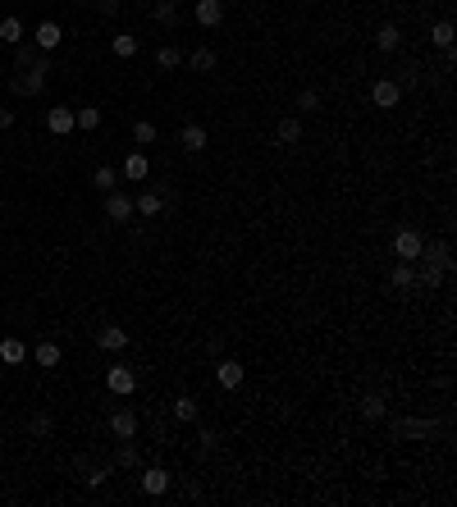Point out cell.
Here are the masks:
<instances>
[{"label":"cell","mask_w":457,"mask_h":507,"mask_svg":"<svg viewBox=\"0 0 457 507\" xmlns=\"http://www.w3.org/2000/svg\"><path fill=\"white\" fill-rule=\"evenodd\" d=\"M46 73H51V60H46V55H37L28 69H18L14 78H9V92H14V96H37V92L46 87Z\"/></svg>","instance_id":"obj_1"},{"label":"cell","mask_w":457,"mask_h":507,"mask_svg":"<svg viewBox=\"0 0 457 507\" xmlns=\"http://www.w3.org/2000/svg\"><path fill=\"white\" fill-rule=\"evenodd\" d=\"M421 247H425V238L416 229H398L393 233V256L398 261H412V266H416V261H421Z\"/></svg>","instance_id":"obj_2"},{"label":"cell","mask_w":457,"mask_h":507,"mask_svg":"<svg viewBox=\"0 0 457 507\" xmlns=\"http://www.w3.org/2000/svg\"><path fill=\"white\" fill-rule=\"evenodd\" d=\"M105 388L119 393V398H129L133 388H138V375H133L129 366H110V370H105Z\"/></svg>","instance_id":"obj_3"},{"label":"cell","mask_w":457,"mask_h":507,"mask_svg":"<svg viewBox=\"0 0 457 507\" xmlns=\"http://www.w3.org/2000/svg\"><path fill=\"white\" fill-rule=\"evenodd\" d=\"M105 220H114V224H124V220H133V197L129 192H105Z\"/></svg>","instance_id":"obj_4"},{"label":"cell","mask_w":457,"mask_h":507,"mask_svg":"<svg viewBox=\"0 0 457 507\" xmlns=\"http://www.w3.org/2000/svg\"><path fill=\"white\" fill-rule=\"evenodd\" d=\"M371 101L380 105V110H393V105L403 101V83H393V78H380V83L371 87Z\"/></svg>","instance_id":"obj_5"},{"label":"cell","mask_w":457,"mask_h":507,"mask_svg":"<svg viewBox=\"0 0 457 507\" xmlns=\"http://www.w3.org/2000/svg\"><path fill=\"white\" fill-rule=\"evenodd\" d=\"M179 146H183V151H192V155H197V151H206V146H210V133L201 129V124H183Z\"/></svg>","instance_id":"obj_6"},{"label":"cell","mask_w":457,"mask_h":507,"mask_svg":"<svg viewBox=\"0 0 457 507\" xmlns=\"http://www.w3.org/2000/svg\"><path fill=\"white\" fill-rule=\"evenodd\" d=\"M192 14H197L201 28H220V23H225V0H197Z\"/></svg>","instance_id":"obj_7"},{"label":"cell","mask_w":457,"mask_h":507,"mask_svg":"<svg viewBox=\"0 0 457 507\" xmlns=\"http://www.w3.org/2000/svg\"><path fill=\"white\" fill-rule=\"evenodd\" d=\"M32 42H37V51H55V46L64 42V28H60V23H51V18H46V23H37Z\"/></svg>","instance_id":"obj_8"},{"label":"cell","mask_w":457,"mask_h":507,"mask_svg":"<svg viewBox=\"0 0 457 507\" xmlns=\"http://www.w3.org/2000/svg\"><path fill=\"white\" fill-rule=\"evenodd\" d=\"M160 210H165V192L147 188V192H138V197H133V215H160Z\"/></svg>","instance_id":"obj_9"},{"label":"cell","mask_w":457,"mask_h":507,"mask_svg":"<svg viewBox=\"0 0 457 507\" xmlns=\"http://www.w3.org/2000/svg\"><path fill=\"white\" fill-rule=\"evenodd\" d=\"M215 379H220V388H238L242 379H247V370H242V362H215Z\"/></svg>","instance_id":"obj_10"},{"label":"cell","mask_w":457,"mask_h":507,"mask_svg":"<svg viewBox=\"0 0 457 507\" xmlns=\"http://www.w3.org/2000/svg\"><path fill=\"white\" fill-rule=\"evenodd\" d=\"M96 343H101L105 352H124V347H129V329L105 325V329H96Z\"/></svg>","instance_id":"obj_11"},{"label":"cell","mask_w":457,"mask_h":507,"mask_svg":"<svg viewBox=\"0 0 457 507\" xmlns=\"http://www.w3.org/2000/svg\"><path fill=\"white\" fill-rule=\"evenodd\" d=\"M46 129H51L55 138H69V133L78 129V124H73V110H64V105H55V110L46 114Z\"/></svg>","instance_id":"obj_12"},{"label":"cell","mask_w":457,"mask_h":507,"mask_svg":"<svg viewBox=\"0 0 457 507\" xmlns=\"http://www.w3.org/2000/svg\"><path fill=\"white\" fill-rule=\"evenodd\" d=\"M165 489H170V471H160V466H147V471H142V494L160 499Z\"/></svg>","instance_id":"obj_13"},{"label":"cell","mask_w":457,"mask_h":507,"mask_svg":"<svg viewBox=\"0 0 457 507\" xmlns=\"http://www.w3.org/2000/svg\"><path fill=\"white\" fill-rule=\"evenodd\" d=\"M110 434H114V439H133V434H138V412H129V407H124V412H114V416H110Z\"/></svg>","instance_id":"obj_14"},{"label":"cell","mask_w":457,"mask_h":507,"mask_svg":"<svg viewBox=\"0 0 457 507\" xmlns=\"http://www.w3.org/2000/svg\"><path fill=\"white\" fill-rule=\"evenodd\" d=\"M124 179H129V183H142V179H147V174H151V160H147V155H142V151H133L129 155V160H124Z\"/></svg>","instance_id":"obj_15"},{"label":"cell","mask_w":457,"mask_h":507,"mask_svg":"<svg viewBox=\"0 0 457 507\" xmlns=\"http://www.w3.org/2000/svg\"><path fill=\"white\" fill-rule=\"evenodd\" d=\"M138 46H142V37H133V32H114V37H110V51L119 55V60H133V55H138Z\"/></svg>","instance_id":"obj_16"},{"label":"cell","mask_w":457,"mask_h":507,"mask_svg":"<svg viewBox=\"0 0 457 507\" xmlns=\"http://www.w3.org/2000/svg\"><path fill=\"white\" fill-rule=\"evenodd\" d=\"M188 64H192V73H215V64H220V55L210 51V46H197V51L188 55Z\"/></svg>","instance_id":"obj_17"},{"label":"cell","mask_w":457,"mask_h":507,"mask_svg":"<svg viewBox=\"0 0 457 507\" xmlns=\"http://www.w3.org/2000/svg\"><path fill=\"white\" fill-rule=\"evenodd\" d=\"M275 138L284 142V146H293V142H302V119H293V114H284V119L275 124Z\"/></svg>","instance_id":"obj_18"},{"label":"cell","mask_w":457,"mask_h":507,"mask_svg":"<svg viewBox=\"0 0 457 507\" xmlns=\"http://www.w3.org/2000/svg\"><path fill=\"white\" fill-rule=\"evenodd\" d=\"M0 362H5V366H23L28 362V347L18 343V338H5V343H0Z\"/></svg>","instance_id":"obj_19"},{"label":"cell","mask_w":457,"mask_h":507,"mask_svg":"<svg viewBox=\"0 0 457 507\" xmlns=\"http://www.w3.org/2000/svg\"><path fill=\"white\" fill-rule=\"evenodd\" d=\"M425 266H421V284L425 288H439L444 284V275H449V266H439V261H430V256H421Z\"/></svg>","instance_id":"obj_20"},{"label":"cell","mask_w":457,"mask_h":507,"mask_svg":"<svg viewBox=\"0 0 457 507\" xmlns=\"http://www.w3.org/2000/svg\"><path fill=\"white\" fill-rule=\"evenodd\" d=\"M0 42H5L9 51H14V46L23 42V23H18L14 14H9V18H0Z\"/></svg>","instance_id":"obj_21"},{"label":"cell","mask_w":457,"mask_h":507,"mask_svg":"<svg viewBox=\"0 0 457 507\" xmlns=\"http://www.w3.org/2000/svg\"><path fill=\"white\" fill-rule=\"evenodd\" d=\"M375 46H380L384 55H388V51H398V46H403V32H398V23H384L380 32H375Z\"/></svg>","instance_id":"obj_22"},{"label":"cell","mask_w":457,"mask_h":507,"mask_svg":"<svg viewBox=\"0 0 457 507\" xmlns=\"http://www.w3.org/2000/svg\"><path fill=\"white\" fill-rule=\"evenodd\" d=\"M388 284H393V288H412V284H416V270H412V261H398V266L388 270Z\"/></svg>","instance_id":"obj_23"},{"label":"cell","mask_w":457,"mask_h":507,"mask_svg":"<svg viewBox=\"0 0 457 507\" xmlns=\"http://www.w3.org/2000/svg\"><path fill=\"white\" fill-rule=\"evenodd\" d=\"M430 434V421H393V439H421Z\"/></svg>","instance_id":"obj_24"},{"label":"cell","mask_w":457,"mask_h":507,"mask_svg":"<svg viewBox=\"0 0 457 507\" xmlns=\"http://www.w3.org/2000/svg\"><path fill=\"white\" fill-rule=\"evenodd\" d=\"M151 14H155V23H160V28H174V23H179V5H174V0H155Z\"/></svg>","instance_id":"obj_25"},{"label":"cell","mask_w":457,"mask_h":507,"mask_svg":"<svg viewBox=\"0 0 457 507\" xmlns=\"http://www.w3.org/2000/svg\"><path fill=\"white\" fill-rule=\"evenodd\" d=\"M73 124L87 129V133H96L101 129V110H96V105H83V110H73Z\"/></svg>","instance_id":"obj_26"},{"label":"cell","mask_w":457,"mask_h":507,"mask_svg":"<svg viewBox=\"0 0 457 507\" xmlns=\"http://www.w3.org/2000/svg\"><path fill=\"white\" fill-rule=\"evenodd\" d=\"M430 42L439 46V51H449V46H453V18H439V23L430 28Z\"/></svg>","instance_id":"obj_27"},{"label":"cell","mask_w":457,"mask_h":507,"mask_svg":"<svg viewBox=\"0 0 457 507\" xmlns=\"http://www.w3.org/2000/svg\"><path fill=\"white\" fill-rule=\"evenodd\" d=\"M362 416H366V421H384V416H388V407H384V398H380V393H371V398H362Z\"/></svg>","instance_id":"obj_28"},{"label":"cell","mask_w":457,"mask_h":507,"mask_svg":"<svg viewBox=\"0 0 457 507\" xmlns=\"http://www.w3.org/2000/svg\"><path fill=\"white\" fill-rule=\"evenodd\" d=\"M421 256H430V261H439V266H449L453 270V247H449V242H430V247H421Z\"/></svg>","instance_id":"obj_29"},{"label":"cell","mask_w":457,"mask_h":507,"mask_svg":"<svg viewBox=\"0 0 457 507\" xmlns=\"http://www.w3.org/2000/svg\"><path fill=\"white\" fill-rule=\"evenodd\" d=\"M32 362H37V366H42V370H51V366H60V347H55V343H42V347H37V352H32Z\"/></svg>","instance_id":"obj_30"},{"label":"cell","mask_w":457,"mask_h":507,"mask_svg":"<svg viewBox=\"0 0 457 507\" xmlns=\"http://www.w3.org/2000/svg\"><path fill=\"white\" fill-rule=\"evenodd\" d=\"M51 430H55V421L46 412H37L32 421H28V434H32V439H51Z\"/></svg>","instance_id":"obj_31"},{"label":"cell","mask_w":457,"mask_h":507,"mask_svg":"<svg viewBox=\"0 0 457 507\" xmlns=\"http://www.w3.org/2000/svg\"><path fill=\"white\" fill-rule=\"evenodd\" d=\"M155 64H160V69H179V64H183L179 46H160V51H155Z\"/></svg>","instance_id":"obj_32"},{"label":"cell","mask_w":457,"mask_h":507,"mask_svg":"<svg viewBox=\"0 0 457 507\" xmlns=\"http://www.w3.org/2000/svg\"><path fill=\"white\" fill-rule=\"evenodd\" d=\"M174 421H197V398H179L174 402Z\"/></svg>","instance_id":"obj_33"},{"label":"cell","mask_w":457,"mask_h":507,"mask_svg":"<svg viewBox=\"0 0 457 507\" xmlns=\"http://www.w3.org/2000/svg\"><path fill=\"white\" fill-rule=\"evenodd\" d=\"M133 142L151 146V142H155V124H151V119H138V124H133Z\"/></svg>","instance_id":"obj_34"},{"label":"cell","mask_w":457,"mask_h":507,"mask_svg":"<svg viewBox=\"0 0 457 507\" xmlns=\"http://www.w3.org/2000/svg\"><path fill=\"white\" fill-rule=\"evenodd\" d=\"M96 188H101V192H114V188H119V174H114V169H96Z\"/></svg>","instance_id":"obj_35"},{"label":"cell","mask_w":457,"mask_h":507,"mask_svg":"<svg viewBox=\"0 0 457 507\" xmlns=\"http://www.w3.org/2000/svg\"><path fill=\"white\" fill-rule=\"evenodd\" d=\"M297 110H307V114H311V110H320V92H316V87H307V92L297 96Z\"/></svg>","instance_id":"obj_36"},{"label":"cell","mask_w":457,"mask_h":507,"mask_svg":"<svg viewBox=\"0 0 457 507\" xmlns=\"http://www.w3.org/2000/svg\"><path fill=\"white\" fill-rule=\"evenodd\" d=\"M138 462H142V457H138V448H133L129 439H124V443H119V466H138Z\"/></svg>","instance_id":"obj_37"},{"label":"cell","mask_w":457,"mask_h":507,"mask_svg":"<svg viewBox=\"0 0 457 507\" xmlns=\"http://www.w3.org/2000/svg\"><path fill=\"white\" fill-rule=\"evenodd\" d=\"M32 60H37V55H32V51H28V46H23V42H18V46H14V64H18V69H28V64H32Z\"/></svg>","instance_id":"obj_38"},{"label":"cell","mask_w":457,"mask_h":507,"mask_svg":"<svg viewBox=\"0 0 457 507\" xmlns=\"http://www.w3.org/2000/svg\"><path fill=\"white\" fill-rule=\"evenodd\" d=\"M105 475H110V471H105V466H92V471H87V475H83V480H87V484H92V489H96V484H101V480H105Z\"/></svg>","instance_id":"obj_39"},{"label":"cell","mask_w":457,"mask_h":507,"mask_svg":"<svg viewBox=\"0 0 457 507\" xmlns=\"http://www.w3.org/2000/svg\"><path fill=\"white\" fill-rule=\"evenodd\" d=\"M206 352H210V357H220V352H225V338L210 334V338H206Z\"/></svg>","instance_id":"obj_40"},{"label":"cell","mask_w":457,"mask_h":507,"mask_svg":"<svg viewBox=\"0 0 457 507\" xmlns=\"http://www.w3.org/2000/svg\"><path fill=\"white\" fill-rule=\"evenodd\" d=\"M96 9L101 14H119V0H96Z\"/></svg>","instance_id":"obj_41"},{"label":"cell","mask_w":457,"mask_h":507,"mask_svg":"<svg viewBox=\"0 0 457 507\" xmlns=\"http://www.w3.org/2000/svg\"><path fill=\"white\" fill-rule=\"evenodd\" d=\"M0 129H14V110H0Z\"/></svg>","instance_id":"obj_42"},{"label":"cell","mask_w":457,"mask_h":507,"mask_svg":"<svg viewBox=\"0 0 457 507\" xmlns=\"http://www.w3.org/2000/svg\"><path fill=\"white\" fill-rule=\"evenodd\" d=\"M0 92H5V83H0Z\"/></svg>","instance_id":"obj_43"},{"label":"cell","mask_w":457,"mask_h":507,"mask_svg":"<svg viewBox=\"0 0 457 507\" xmlns=\"http://www.w3.org/2000/svg\"><path fill=\"white\" fill-rule=\"evenodd\" d=\"M174 5H179V0H174Z\"/></svg>","instance_id":"obj_44"}]
</instances>
